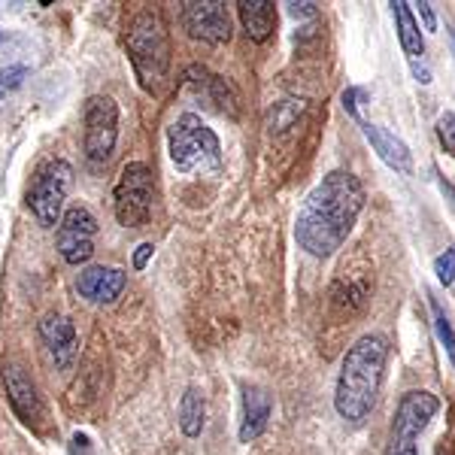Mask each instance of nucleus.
I'll use <instances>...</instances> for the list:
<instances>
[{
  "label": "nucleus",
  "mask_w": 455,
  "mask_h": 455,
  "mask_svg": "<svg viewBox=\"0 0 455 455\" xmlns=\"http://www.w3.org/2000/svg\"><path fill=\"white\" fill-rule=\"evenodd\" d=\"M364 210V186L355 173L331 171L304 197L295 219L298 246L313 259H331L347 243Z\"/></svg>",
  "instance_id": "f257e3e1"
},
{
  "label": "nucleus",
  "mask_w": 455,
  "mask_h": 455,
  "mask_svg": "<svg viewBox=\"0 0 455 455\" xmlns=\"http://www.w3.org/2000/svg\"><path fill=\"white\" fill-rule=\"evenodd\" d=\"M388 358V340L383 334H364L347 349L340 362V377L334 388V410L340 419L362 422L377 403Z\"/></svg>",
  "instance_id": "f03ea898"
},
{
  "label": "nucleus",
  "mask_w": 455,
  "mask_h": 455,
  "mask_svg": "<svg viewBox=\"0 0 455 455\" xmlns=\"http://www.w3.org/2000/svg\"><path fill=\"white\" fill-rule=\"evenodd\" d=\"M167 149L173 167L186 176H216L222 171V143L195 113H182L167 128Z\"/></svg>",
  "instance_id": "7ed1b4c3"
},
{
  "label": "nucleus",
  "mask_w": 455,
  "mask_h": 455,
  "mask_svg": "<svg viewBox=\"0 0 455 455\" xmlns=\"http://www.w3.org/2000/svg\"><path fill=\"white\" fill-rule=\"evenodd\" d=\"M128 55L146 88H158L171 68V34L158 10H143L128 25Z\"/></svg>",
  "instance_id": "20e7f679"
},
{
  "label": "nucleus",
  "mask_w": 455,
  "mask_h": 455,
  "mask_svg": "<svg viewBox=\"0 0 455 455\" xmlns=\"http://www.w3.org/2000/svg\"><path fill=\"white\" fill-rule=\"evenodd\" d=\"M437 395L425 392V388H413V392L401 395L392 419V431H388L386 455H419V435L428 428V422L437 416Z\"/></svg>",
  "instance_id": "39448f33"
},
{
  "label": "nucleus",
  "mask_w": 455,
  "mask_h": 455,
  "mask_svg": "<svg viewBox=\"0 0 455 455\" xmlns=\"http://www.w3.org/2000/svg\"><path fill=\"white\" fill-rule=\"evenodd\" d=\"M73 186V167L64 158H52L36 167L34 182L28 188V207L43 228H55L61 222L64 197Z\"/></svg>",
  "instance_id": "423d86ee"
},
{
  "label": "nucleus",
  "mask_w": 455,
  "mask_h": 455,
  "mask_svg": "<svg viewBox=\"0 0 455 455\" xmlns=\"http://www.w3.org/2000/svg\"><path fill=\"white\" fill-rule=\"evenodd\" d=\"M152 195H156V180H152L149 164L131 161L116 182L113 210L119 225L124 228H143L152 216Z\"/></svg>",
  "instance_id": "0eeeda50"
},
{
  "label": "nucleus",
  "mask_w": 455,
  "mask_h": 455,
  "mask_svg": "<svg viewBox=\"0 0 455 455\" xmlns=\"http://www.w3.org/2000/svg\"><path fill=\"white\" fill-rule=\"evenodd\" d=\"M119 140V107L109 94H92L85 104V156L92 164H107Z\"/></svg>",
  "instance_id": "6e6552de"
},
{
  "label": "nucleus",
  "mask_w": 455,
  "mask_h": 455,
  "mask_svg": "<svg viewBox=\"0 0 455 455\" xmlns=\"http://www.w3.org/2000/svg\"><path fill=\"white\" fill-rule=\"evenodd\" d=\"M98 219L83 204H73L58 222V252L68 264H85L94 255Z\"/></svg>",
  "instance_id": "1a4fd4ad"
},
{
  "label": "nucleus",
  "mask_w": 455,
  "mask_h": 455,
  "mask_svg": "<svg viewBox=\"0 0 455 455\" xmlns=\"http://www.w3.org/2000/svg\"><path fill=\"white\" fill-rule=\"evenodd\" d=\"M0 379L6 388V401H10L12 413L25 425H40L43 419V398L36 392V383L31 379L25 364L19 358H4L0 362Z\"/></svg>",
  "instance_id": "9d476101"
},
{
  "label": "nucleus",
  "mask_w": 455,
  "mask_h": 455,
  "mask_svg": "<svg viewBox=\"0 0 455 455\" xmlns=\"http://www.w3.org/2000/svg\"><path fill=\"white\" fill-rule=\"evenodd\" d=\"M182 25L195 40L212 43V46L231 40V19H228L225 4H216V0H188V4H182Z\"/></svg>",
  "instance_id": "9b49d317"
},
{
  "label": "nucleus",
  "mask_w": 455,
  "mask_h": 455,
  "mask_svg": "<svg viewBox=\"0 0 455 455\" xmlns=\"http://www.w3.org/2000/svg\"><path fill=\"white\" fill-rule=\"evenodd\" d=\"M40 340H43V349H46V355L52 358L55 368L68 371L73 364V358H76L79 352V337H76V328H73V322L68 315H46V319L40 322Z\"/></svg>",
  "instance_id": "f8f14e48"
},
{
  "label": "nucleus",
  "mask_w": 455,
  "mask_h": 455,
  "mask_svg": "<svg viewBox=\"0 0 455 455\" xmlns=\"http://www.w3.org/2000/svg\"><path fill=\"white\" fill-rule=\"evenodd\" d=\"M355 122H358V128H362L364 140L373 146V152H377L383 164H388L395 173H403V176L413 173V152H410V146L403 143L401 137L388 134L386 128H379V124L362 119V116H358Z\"/></svg>",
  "instance_id": "ddd939ff"
},
{
  "label": "nucleus",
  "mask_w": 455,
  "mask_h": 455,
  "mask_svg": "<svg viewBox=\"0 0 455 455\" xmlns=\"http://www.w3.org/2000/svg\"><path fill=\"white\" fill-rule=\"evenodd\" d=\"M124 285H128V274L119 267H85L76 280L79 295L92 304H116Z\"/></svg>",
  "instance_id": "4468645a"
},
{
  "label": "nucleus",
  "mask_w": 455,
  "mask_h": 455,
  "mask_svg": "<svg viewBox=\"0 0 455 455\" xmlns=\"http://www.w3.org/2000/svg\"><path fill=\"white\" fill-rule=\"evenodd\" d=\"M270 410H274V401H270V392L261 386H246L243 388V422H240V443H252L264 435L270 419Z\"/></svg>",
  "instance_id": "2eb2a0df"
},
{
  "label": "nucleus",
  "mask_w": 455,
  "mask_h": 455,
  "mask_svg": "<svg viewBox=\"0 0 455 455\" xmlns=\"http://www.w3.org/2000/svg\"><path fill=\"white\" fill-rule=\"evenodd\" d=\"M240 21L246 28V36L255 43H267L276 28V6L270 0H240L237 4Z\"/></svg>",
  "instance_id": "dca6fc26"
},
{
  "label": "nucleus",
  "mask_w": 455,
  "mask_h": 455,
  "mask_svg": "<svg viewBox=\"0 0 455 455\" xmlns=\"http://www.w3.org/2000/svg\"><path fill=\"white\" fill-rule=\"evenodd\" d=\"M392 12H395V25H398V40H401L403 55L410 58V64L422 61V55H425V40H422L419 21H416L413 10H410V4H407V0H395V4H392Z\"/></svg>",
  "instance_id": "f3484780"
},
{
  "label": "nucleus",
  "mask_w": 455,
  "mask_h": 455,
  "mask_svg": "<svg viewBox=\"0 0 455 455\" xmlns=\"http://www.w3.org/2000/svg\"><path fill=\"white\" fill-rule=\"evenodd\" d=\"M204 425H207V398L197 386H188L180 398V428L186 437H201Z\"/></svg>",
  "instance_id": "a211bd4d"
},
{
  "label": "nucleus",
  "mask_w": 455,
  "mask_h": 455,
  "mask_svg": "<svg viewBox=\"0 0 455 455\" xmlns=\"http://www.w3.org/2000/svg\"><path fill=\"white\" fill-rule=\"evenodd\" d=\"M431 313H435V328H437L440 343H443L446 355H450L455 364V331L450 325V315H446V310L440 307V300H435V298H431Z\"/></svg>",
  "instance_id": "6ab92c4d"
},
{
  "label": "nucleus",
  "mask_w": 455,
  "mask_h": 455,
  "mask_svg": "<svg viewBox=\"0 0 455 455\" xmlns=\"http://www.w3.org/2000/svg\"><path fill=\"white\" fill-rule=\"evenodd\" d=\"M25 76H28V68H21V64H12V68L0 70V104H4V100L10 98L21 83H25Z\"/></svg>",
  "instance_id": "aec40b11"
},
{
  "label": "nucleus",
  "mask_w": 455,
  "mask_h": 455,
  "mask_svg": "<svg viewBox=\"0 0 455 455\" xmlns=\"http://www.w3.org/2000/svg\"><path fill=\"white\" fill-rule=\"evenodd\" d=\"M435 274H437V280L443 283V285H452L455 283V246L443 249V255H437Z\"/></svg>",
  "instance_id": "412c9836"
},
{
  "label": "nucleus",
  "mask_w": 455,
  "mask_h": 455,
  "mask_svg": "<svg viewBox=\"0 0 455 455\" xmlns=\"http://www.w3.org/2000/svg\"><path fill=\"white\" fill-rule=\"evenodd\" d=\"M437 137L443 143V149L455 156V113H443L437 119Z\"/></svg>",
  "instance_id": "4be33fe9"
},
{
  "label": "nucleus",
  "mask_w": 455,
  "mask_h": 455,
  "mask_svg": "<svg viewBox=\"0 0 455 455\" xmlns=\"http://www.w3.org/2000/svg\"><path fill=\"white\" fill-rule=\"evenodd\" d=\"M416 6H419V16L425 21V31H437V16H435V10H431L428 0H422V4H416Z\"/></svg>",
  "instance_id": "5701e85b"
},
{
  "label": "nucleus",
  "mask_w": 455,
  "mask_h": 455,
  "mask_svg": "<svg viewBox=\"0 0 455 455\" xmlns=\"http://www.w3.org/2000/svg\"><path fill=\"white\" fill-rule=\"evenodd\" d=\"M152 252H156V246H152V243H140V246H137V252H134V267H137V270H143L146 264H149Z\"/></svg>",
  "instance_id": "b1692460"
},
{
  "label": "nucleus",
  "mask_w": 455,
  "mask_h": 455,
  "mask_svg": "<svg viewBox=\"0 0 455 455\" xmlns=\"http://www.w3.org/2000/svg\"><path fill=\"white\" fill-rule=\"evenodd\" d=\"M285 6H289V12H291V16H295V19H313L315 16V12H319V10H315V4H285Z\"/></svg>",
  "instance_id": "393cba45"
},
{
  "label": "nucleus",
  "mask_w": 455,
  "mask_h": 455,
  "mask_svg": "<svg viewBox=\"0 0 455 455\" xmlns=\"http://www.w3.org/2000/svg\"><path fill=\"white\" fill-rule=\"evenodd\" d=\"M70 450H73V455H85L88 452V437L85 435H76V437H73Z\"/></svg>",
  "instance_id": "a878e982"
},
{
  "label": "nucleus",
  "mask_w": 455,
  "mask_h": 455,
  "mask_svg": "<svg viewBox=\"0 0 455 455\" xmlns=\"http://www.w3.org/2000/svg\"><path fill=\"white\" fill-rule=\"evenodd\" d=\"M450 46H452V55H455V28H450Z\"/></svg>",
  "instance_id": "bb28decb"
},
{
  "label": "nucleus",
  "mask_w": 455,
  "mask_h": 455,
  "mask_svg": "<svg viewBox=\"0 0 455 455\" xmlns=\"http://www.w3.org/2000/svg\"><path fill=\"white\" fill-rule=\"evenodd\" d=\"M435 455H452V452H450V450H437Z\"/></svg>",
  "instance_id": "cd10ccee"
},
{
  "label": "nucleus",
  "mask_w": 455,
  "mask_h": 455,
  "mask_svg": "<svg viewBox=\"0 0 455 455\" xmlns=\"http://www.w3.org/2000/svg\"><path fill=\"white\" fill-rule=\"evenodd\" d=\"M0 40H4V34H0Z\"/></svg>",
  "instance_id": "c85d7f7f"
}]
</instances>
